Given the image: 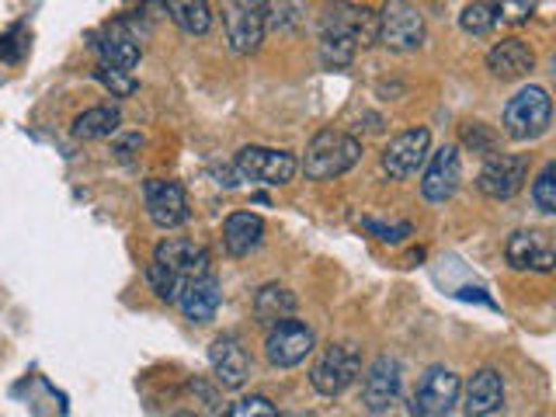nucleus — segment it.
<instances>
[{
	"mask_svg": "<svg viewBox=\"0 0 556 417\" xmlns=\"http://www.w3.org/2000/svg\"><path fill=\"white\" fill-rule=\"evenodd\" d=\"M376 42V11L352 4V0H330L320 14V60L324 66H348L355 52Z\"/></svg>",
	"mask_w": 556,
	"mask_h": 417,
	"instance_id": "obj_1",
	"label": "nucleus"
},
{
	"mask_svg": "<svg viewBox=\"0 0 556 417\" xmlns=\"http://www.w3.org/2000/svg\"><path fill=\"white\" fill-rule=\"evenodd\" d=\"M358 161H362V143L352 132L320 129L306 147L303 170L309 181H330V178H341L344 170H352Z\"/></svg>",
	"mask_w": 556,
	"mask_h": 417,
	"instance_id": "obj_2",
	"label": "nucleus"
},
{
	"mask_svg": "<svg viewBox=\"0 0 556 417\" xmlns=\"http://www.w3.org/2000/svg\"><path fill=\"white\" fill-rule=\"evenodd\" d=\"M504 136L515 139V143H532V139L549 132L553 122V98L546 87H521L515 98L504 104Z\"/></svg>",
	"mask_w": 556,
	"mask_h": 417,
	"instance_id": "obj_3",
	"label": "nucleus"
},
{
	"mask_svg": "<svg viewBox=\"0 0 556 417\" xmlns=\"http://www.w3.org/2000/svg\"><path fill=\"white\" fill-rule=\"evenodd\" d=\"M223 31L237 56L257 52L268 31V0H223Z\"/></svg>",
	"mask_w": 556,
	"mask_h": 417,
	"instance_id": "obj_4",
	"label": "nucleus"
},
{
	"mask_svg": "<svg viewBox=\"0 0 556 417\" xmlns=\"http://www.w3.org/2000/svg\"><path fill=\"white\" fill-rule=\"evenodd\" d=\"M425 14L410 0H387L376 14V42L390 52H414L425 46Z\"/></svg>",
	"mask_w": 556,
	"mask_h": 417,
	"instance_id": "obj_5",
	"label": "nucleus"
},
{
	"mask_svg": "<svg viewBox=\"0 0 556 417\" xmlns=\"http://www.w3.org/2000/svg\"><path fill=\"white\" fill-rule=\"evenodd\" d=\"M362 376V355L355 344H330L320 352V358L309 369V387L320 396L334 400L348 387H355V379Z\"/></svg>",
	"mask_w": 556,
	"mask_h": 417,
	"instance_id": "obj_6",
	"label": "nucleus"
},
{
	"mask_svg": "<svg viewBox=\"0 0 556 417\" xmlns=\"http://www.w3.org/2000/svg\"><path fill=\"white\" fill-rule=\"evenodd\" d=\"M233 170L240 181L251 185H289L300 170V161L289 150H271V147H243L233 161Z\"/></svg>",
	"mask_w": 556,
	"mask_h": 417,
	"instance_id": "obj_7",
	"label": "nucleus"
},
{
	"mask_svg": "<svg viewBox=\"0 0 556 417\" xmlns=\"http://www.w3.org/2000/svg\"><path fill=\"white\" fill-rule=\"evenodd\" d=\"M529 167H532L529 153H494V156H486L483 170L477 174L480 195L494 199V202L515 199L521 191V185L529 181Z\"/></svg>",
	"mask_w": 556,
	"mask_h": 417,
	"instance_id": "obj_8",
	"label": "nucleus"
},
{
	"mask_svg": "<svg viewBox=\"0 0 556 417\" xmlns=\"http://www.w3.org/2000/svg\"><path fill=\"white\" fill-rule=\"evenodd\" d=\"M317 348V338H313V327L303 320L282 317L268 324V338H265V355L275 369H292V365L306 362V355H313Z\"/></svg>",
	"mask_w": 556,
	"mask_h": 417,
	"instance_id": "obj_9",
	"label": "nucleus"
},
{
	"mask_svg": "<svg viewBox=\"0 0 556 417\" xmlns=\"http://www.w3.org/2000/svg\"><path fill=\"white\" fill-rule=\"evenodd\" d=\"M459 393H463L459 376L452 369H445V365H431V369L421 376V382H417L414 396H410V414L445 417V414L456 410Z\"/></svg>",
	"mask_w": 556,
	"mask_h": 417,
	"instance_id": "obj_10",
	"label": "nucleus"
},
{
	"mask_svg": "<svg viewBox=\"0 0 556 417\" xmlns=\"http://www.w3.org/2000/svg\"><path fill=\"white\" fill-rule=\"evenodd\" d=\"M428 153H431V132L425 126H414V129L396 132L379 161H382V170L390 174V181H407L425 167Z\"/></svg>",
	"mask_w": 556,
	"mask_h": 417,
	"instance_id": "obj_11",
	"label": "nucleus"
},
{
	"mask_svg": "<svg viewBox=\"0 0 556 417\" xmlns=\"http://www.w3.org/2000/svg\"><path fill=\"white\" fill-rule=\"evenodd\" d=\"M400 387H404V365L393 355H379L362 379V407L369 414H382L396 404Z\"/></svg>",
	"mask_w": 556,
	"mask_h": 417,
	"instance_id": "obj_12",
	"label": "nucleus"
},
{
	"mask_svg": "<svg viewBox=\"0 0 556 417\" xmlns=\"http://www.w3.org/2000/svg\"><path fill=\"white\" fill-rule=\"evenodd\" d=\"M463 181V161H459V147H442L428 153L425 174H421V195L434 205L448 202L459 191Z\"/></svg>",
	"mask_w": 556,
	"mask_h": 417,
	"instance_id": "obj_13",
	"label": "nucleus"
},
{
	"mask_svg": "<svg viewBox=\"0 0 556 417\" xmlns=\"http://www.w3.org/2000/svg\"><path fill=\"white\" fill-rule=\"evenodd\" d=\"M143 202L153 226H161V230H178L188 223V195L178 181L150 178L143 185Z\"/></svg>",
	"mask_w": 556,
	"mask_h": 417,
	"instance_id": "obj_14",
	"label": "nucleus"
},
{
	"mask_svg": "<svg viewBox=\"0 0 556 417\" xmlns=\"http://www.w3.org/2000/svg\"><path fill=\"white\" fill-rule=\"evenodd\" d=\"M504 257L515 271H553L556 268V248L549 233L543 230H518L511 233L508 248H504Z\"/></svg>",
	"mask_w": 556,
	"mask_h": 417,
	"instance_id": "obj_15",
	"label": "nucleus"
},
{
	"mask_svg": "<svg viewBox=\"0 0 556 417\" xmlns=\"http://www.w3.org/2000/svg\"><path fill=\"white\" fill-rule=\"evenodd\" d=\"M153 261H161L167 271H174L178 278H195V275H208L213 271V257L195 240H185V237H167L156 243Z\"/></svg>",
	"mask_w": 556,
	"mask_h": 417,
	"instance_id": "obj_16",
	"label": "nucleus"
},
{
	"mask_svg": "<svg viewBox=\"0 0 556 417\" xmlns=\"http://www.w3.org/2000/svg\"><path fill=\"white\" fill-rule=\"evenodd\" d=\"M208 365H213L216 382L223 390H240L251 379V358L243 352L240 338L233 334H223L208 344Z\"/></svg>",
	"mask_w": 556,
	"mask_h": 417,
	"instance_id": "obj_17",
	"label": "nucleus"
},
{
	"mask_svg": "<svg viewBox=\"0 0 556 417\" xmlns=\"http://www.w3.org/2000/svg\"><path fill=\"white\" fill-rule=\"evenodd\" d=\"M486 70H491L497 80H521L535 70V52L526 39L511 35V39H501L486 52Z\"/></svg>",
	"mask_w": 556,
	"mask_h": 417,
	"instance_id": "obj_18",
	"label": "nucleus"
},
{
	"mask_svg": "<svg viewBox=\"0 0 556 417\" xmlns=\"http://www.w3.org/2000/svg\"><path fill=\"white\" fill-rule=\"evenodd\" d=\"M94 49L104 66H115V70H132L139 63V35L129 28V22L122 17V22H112L104 28L98 39H94Z\"/></svg>",
	"mask_w": 556,
	"mask_h": 417,
	"instance_id": "obj_19",
	"label": "nucleus"
},
{
	"mask_svg": "<svg viewBox=\"0 0 556 417\" xmlns=\"http://www.w3.org/2000/svg\"><path fill=\"white\" fill-rule=\"evenodd\" d=\"M219 303H223V292H219V282L213 278V271L188 278L178 295V306L191 324H208L216 317Z\"/></svg>",
	"mask_w": 556,
	"mask_h": 417,
	"instance_id": "obj_20",
	"label": "nucleus"
},
{
	"mask_svg": "<svg viewBox=\"0 0 556 417\" xmlns=\"http://www.w3.org/2000/svg\"><path fill=\"white\" fill-rule=\"evenodd\" d=\"M504 407V379L497 369H480L469 376L466 382V404L463 410L469 417H486V414H497Z\"/></svg>",
	"mask_w": 556,
	"mask_h": 417,
	"instance_id": "obj_21",
	"label": "nucleus"
},
{
	"mask_svg": "<svg viewBox=\"0 0 556 417\" xmlns=\"http://www.w3.org/2000/svg\"><path fill=\"white\" fill-rule=\"evenodd\" d=\"M265 240V219L254 213H233L223 223V248L233 257H248Z\"/></svg>",
	"mask_w": 556,
	"mask_h": 417,
	"instance_id": "obj_22",
	"label": "nucleus"
},
{
	"mask_svg": "<svg viewBox=\"0 0 556 417\" xmlns=\"http://www.w3.org/2000/svg\"><path fill=\"white\" fill-rule=\"evenodd\" d=\"M300 300H295V292H289L286 286H265L254 292V320L257 324H275L282 317H292Z\"/></svg>",
	"mask_w": 556,
	"mask_h": 417,
	"instance_id": "obj_23",
	"label": "nucleus"
},
{
	"mask_svg": "<svg viewBox=\"0 0 556 417\" xmlns=\"http://www.w3.org/2000/svg\"><path fill=\"white\" fill-rule=\"evenodd\" d=\"M170 22L178 25L185 35H205L213 28V8L208 0H164Z\"/></svg>",
	"mask_w": 556,
	"mask_h": 417,
	"instance_id": "obj_24",
	"label": "nucleus"
},
{
	"mask_svg": "<svg viewBox=\"0 0 556 417\" xmlns=\"http://www.w3.org/2000/svg\"><path fill=\"white\" fill-rule=\"evenodd\" d=\"M118 126H122L118 109H112V104H98V109H87V112H80L74 118V136L91 143V139H109V136H115Z\"/></svg>",
	"mask_w": 556,
	"mask_h": 417,
	"instance_id": "obj_25",
	"label": "nucleus"
},
{
	"mask_svg": "<svg viewBox=\"0 0 556 417\" xmlns=\"http://www.w3.org/2000/svg\"><path fill=\"white\" fill-rule=\"evenodd\" d=\"M459 25L466 35H491L497 25V11H494V0H473L466 4L459 14Z\"/></svg>",
	"mask_w": 556,
	"mask_h": 417,
	"instance_id": "obj_26",
	"label": "nucleus"
},
{
	"mask_svg": "<svg viewBox=\"0 0 556 417\" xmlns=\"http://www.w3.org/2000/svg\"><path fill=\"white\" fill-rule=\"evenodd\" d=\"M147 282H150V289H153L156 300H164V303H178L185 278H178L174 271H167V268L161 265V261H150V268H147Z\"/></svg>",
	"mask_w": 556,
	"mask_h": 417,
	"instance_id": "obj_27",
	"label": "nucleus"
},
{
	"mask_svg": "<svg viewBox=\"0 0 556 417\" xmlns=\"http://www.w3.org/2000/svg\"><path fill=\"white\" fill-rule=\"evenodd\" d=\"M459 139H463V147H466V150H473V153H480V156H494V153L501 150L497 132H494L491 126H483V122H466L463 132H459Z\"/></svg>",
	"mask_w": 556,
	"mask_h": 417,
	"instance_id": "obj_28",
	"label": "nucleus"
},
{
	"mask_svg": "<svg viewBox=\"0 0 556 417\" xmlns=\"http://www.w3.org/2000/svg\"><path fill=\"white\" fill-rule=\"evenodd\" d=\"M532 202L543 216L556 213V164L553 161L539 170V178L532 181Z\"/></svg>",
	"mask_w": 556,
	"mask_h": 417,
	"instance_id": "obj_29",
	"label": "nucleus"
},
{
	"mask_svg": "<svg viewBox=\"0 0 556 417\" xmlns=\"http://www.w3.org/2000/svg\"><path fill=\"white\" fill-rule=\"evenodd\" d=\"M94 77H98V84L104 87V91H112V98H132L136 87H139L129 77V70H115V66H104V63H98Z\"/></svg>",
	"mask_w": 556,
	"mask_h": 417,
	"instance_id": "obj_30",
	"label": "nucleus"
},
{
	"mask_svg": "<svg viewBox=\"0 0 556 417\" xmlns=\"http://www.w3.org/2000/svg\"><path fill=\"white\" fill-rule=\"evenodd\" d=\"M306 0H268V25L275 28H295L303 22Z\"/></svg>",
	"mask_w": 556,
	"mask_h": 417,
	"instance_id": "obj_31",
	"label": "nucleus"
},
{
	"mask_svg": "<svg viewBox=\"0 0 556 417\" xmlns=\"http://www.w3.org/2000/svg\"><path fill=\"white\" fill-rule=\"evenodd\" d=\"M494 11L504 25H526L535 14V0H494Z\"/></svg>",
	"mask_w": 556,
	"mask_h": 417,
	"instance_id": "obj_32",
	"label": "nucleus"
},
{
	"mask_svg": "<svg viewBox=\"0 0 556 417\" xmlns=\"http://www.w3.org/2000/svg\"><path fill=\"white\" fill-rule=\"evenodd\" d=\"M226 414H230V417H275L278 410H275V404H271L268 396L254 393V396L237 400L233 407H226Z\"/></svg>",
	"mask_w": 556,
	"mask_h": 417,
	"instance_id": "obj_33",
	"label": "nucleus"
},
{
	"mask_svg": "<svg viewBox=\"0 0 556 417\" xmlns=\"http://www.w3.org/2000/svg\"><path fill=\"white\" fill-rule=\"evenodd\" d=\"M362 226H365V230H369L376 240H382V243H404V240L414 233V226H410V223H396V226H387V223L365 219Z\"/></svg>",
	"mask_w": 556,
	"mask_h": 417,
	"instance_id": "obj_34",
	"label": "nucleus"
},
{
	"mask_svg": "<svg viewBox=\"0 0 556 417\" xmlns=\"http://www.w3.org/2000/svg\"><path fill=\"white\" fill-rule=\"evenodd\" d=\"M136 147H143V139H139V136L132 132V136H126V139H122V143L115 147V156H118V161H129Z\"/></svg>",
	"mask_w": 556,
	"mask_h": 417,
	"instance_id": "obj_35",
	"label": "nucleus"
}]
</instances>
